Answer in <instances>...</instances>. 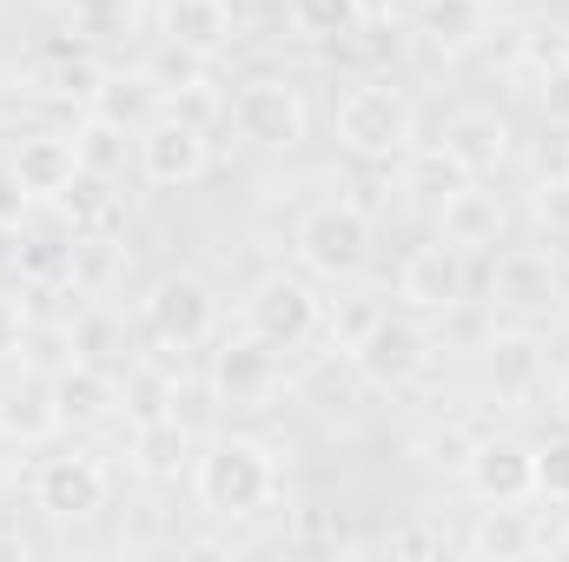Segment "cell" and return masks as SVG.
I'll use <instances>...</instances> for the list:
<instances>
[{
  "mask_svg": "<svg viewBox=\"0 0 569 562\" xmlns=\"http://www.w3.org/2000/svg\"><path fill=\"white\" fill-rule=\"evenodd\" d=\"M192 496L206 516L219 523H246L259 516L272 496H279V463L266 443L252 436H212L199 456H192Z\"/></svg>",
  "mask_w": 569,
  "mask_h": 562,
  "instance_id": "6da1fadb",
  "label": "cell"
},
{
  "mask_svg": "<svg viewBox=\"0 0 569 562\" xmlns=\"http://www.w3.org/2000/svg\"><path fill=\"white\" fill-rule=\"evenodd\" d=\"M418 140V107L391 80H365L338 100V145L351 159H398Z\"/></svg>",
  "mask_w": 569,
  "mask_h": 562,
  "instance_id": "7a4b0ae2",
  "label": "cell"
},
{
  "mask_svg": "<svg viewBox=\"0 0 569 562\" xmlns=\"http://www.w3.org/2000/svg\"><path fill=\"white\" fill-rule=\"evenodd\" d=\"M291 245H298V265L311 279L338 284V279H351V272H365V259H371V212L351 205V199H325V205H311L298 219Z\"/></svg>",
  "mask_w": 569,
  "mask_h": 562,
  "instance_id": "3957f363",
  "label": "cell"
},
{
  "mask_svg": "<svg viewBox=\"0 0 569 562\" xmlns=\"http://www.w3.org/2000/svg\"><path fill=\"white\" fill-rule=\"evenodd\" d=\"M226 127L246 145H259V152H291V145H305V133H311V113H305V93L291 80L259 73V80H246L226 100Z\"/></svg>",
  "mask_w": 569,
  "mask_h": 562,
  "instance_id": "277c9868",
  "label": "cell"
},
{
  "mask_svg": "<svg viewBox=\"0 0 569 562\" xmlns=\"http://www.w3.org/2000/svg\"><path fill=\"white\" fill-rule=\"evenodd\" d=\"M351 364H358V378L378 384V391H405V384H418V378L430 371L425 318H418V311H378L371 331L351 344Z\"/></svg>",
  "mask_w": 569,
  "mask_h": 562,
  "instance_id": "5b68a950",
  "label": "cell"
},
{
  "mask_svg": "<svg viewBox=\"0 0 569 562\" xmlns=\"http://www.w3.org/2000/svg\"><path fill=\"white\" fill-rule=\"evenodd\" d=\"M246 331L266 338L272 351H305L318 331H325V298L298 272H266L246 298Z\"/></svg>",
  "mask_w": 569,
  "mask_h": 562,
  "instance_id": "8992f818",
  "label": "cell"
},
{
  "mask_svg": "<svg viewBox=\"0 0 569 562\" xmlns=\"http://www.w3.org/2000/svg\"><path fill=\"white\" fill-rule=\"evenodd\" d=\"M140 324H146L152 344H166V351H192V344L212 338V324H219V298H212V284L192 279V272H166V279L146 291Z\"/></svg>",
  "mask_w": 569,
  "mask_h": 562,
  "instance_id": "52a82bcc",
  "label": "cell"
},
{
  "mask_svg": "<svg viewBox=\"0 0 569 562\" xmlns=\"http://www.w3.org/2000/svg\"><path fill=\"white\" fill-rule=\"evenodd\" d=\"M107 496H113V476L87 450L40 456V470H33V510H47L53 523H87V516L107 510Z\"/></svg>",
  "mask_w": 569,
  "mask_h": 562,
  "instance_id": "ba28073f",
  "label": "cell"
},
{
  "mask_svg": "<svg viewBox=\"0 0 569 562\" xmlns=\"http://www.w3.org/2000/svg\"><path fill=\"white\" fill-rule=\"evenodd\" d=\"M133 159H140V179L159 192H186L206 165H212V140L172 113H152L140 133H133Z\"/></svg>",
  "mask_w": 569,
  "mask_h": 562,
  "instance_id": "9c48e42d",
  "label": "cell"
},
{
  "mask_svg": "<svg viewBox=\"0 0 569 562\" xmlns=\"http://www.w3.org/2000/svg\"><path fill=\"white\" fill-rule=\"evenodd\" d=\"M279 384H284V364L266 338L246 331V338H232V344L212 351V398L226 411H266L279 398Z\"/></svg>",
  "mask_w": 569,
  "mask_h": 562,
  "instance_id": "30bf717a",
  "label": "cell"
},
{
  "mask_svg": "<svg viewBox=\"0 0 569 562\" xmlns=\"http://www.w3.org/2000/svg\"><path fill=\"white\" fill-rule=\"evenodd\" d=\"M463 483L477 503H530L537 496V443L523 436H477L463 456Z\"/></svg>",
  "mask_w": 569,
  "mask_h": 562,
  "instance_id": "8fae6325",
  "label": "cell"
},
{
  "mask_svg": "<svg viewBox=\"0 0 569 562\" xmlns=\"http://www.w3.org/2000/svg\"><path fill=\"white\" fill-rule=\"evenodd\" d=\"M398 298H405L418 318L457 311V304L470 298V259H463L457 245L430 239V245H418V252L405 259V272H398Z\"/></svg>",
  "mask_w": 569,
  "mask_h": 562,
  "instance_id": "7c38bea8",
  "label": "cell"
},
{
  "mask_svg": "<svg viewBox=\"0 0 569 562\" xmlns=\"http://www.w3.org/2000/svg\"><path fill=\"white\" fill-rule=\"evenodd\" d=\"M7 172H13V185H20L27 199H47V205H53V199L73 185V172H80L73 133H20Z\"/></svg>",
  "mask_w": 569,
  "mask_h": 562,
  "instance_id": "4fadbf2b",
  "label": "cell"
},
{
  "mask_svg": "<svg viewBox=\"0 0 569 562\" xmlns=\"http://www.w3.org/2000/svg\"><path fill=\"white\" fill-rule=\"evenodd\" d=\"M443 159H450L463 179L497 172V165L510 159V120L490 113V107H463V113H450V127H443Z\"/></svg>",
  "mask_w": 569,
  "mask_h": 562,
  "instance_id": "5bb4252c",
  "label": "cell"
},
{
  "mask_svg": "<svg viewBox=\"0 0 569 562\" xmlns=\"http://www.w3.org/2000/svg\"><path fill=\"white\" fill-rule=\"evenodd\" d=\"M437 239L457 245L463 259H470V252H497V239H503V205H497V192H477L470 179L450 185L443 205H437Z\"/></svg>",
  "mask_w": 569,
  "mask_h": 562,
  "instance_id": "9a60e30c",
  "label": "cell"
},
{
  "mask_svg": "<svg viewBox=\"0 0 569 562\" xmlns=\"http://www.w3.org/2000/svg\"><path fill=\"white\" fill-rule=\"evenodd\" d=\"M490 291H497L503 311H550L557 304V265H550V252H530V245L497 252Z\"/></svg>",
  "mask_w": 569,
  "mask_h": 562,
  "instance_id": "2e32d148",
  "label": "cell"
},
{
  "mask_svg": "<svg viewBox=\"0 0 569 562\" xmlns=\"http://www.w3.org/2000/svg\"><path fill=\"white\" fill-rule=\"evenodd\" d=\"M543 378H550L543 338H530V331H497V338H490V384H497V398L523 404V398L543 391Z\"/></svg>",
  "mask_w": 569,
  "mask_h": 562,
  "instance_id": "e0dca14e",
  "label": "cell"
},
{
  "mask_svg": "<svg viewBox=\"0 0 569 562\" xmlns=\"http://www.w3.org/2000/svg\"><path fill=\"white\" fill-rule=\"evenodd\" d=\"M53 411L60 423H100L113 404H120V384L107 378V364H87V358H67L60 371H53Z\"/></svg>",
  "mask_w": 569,
  "mask_h": 562,
  "instance_id": "ac0fdd59",
  "label": "cell"
},
{
  "mask_svg": "<svg viewBox=\"0 0 569 562\" xmlns=\"http://www.w3.org/2000/svg\"><path fill=\"white\" fill-rule=\"evenodd\" d=\"M53 212L67 219L73 239H113L120 232V192L107 172H73V185L53 199Z\"/></svg>",
  "mask_w": 569,
  "mask_h": 562,
  "instance_id": "d6986e66",
  "label": "cell"
},
{
  "mask_svg": "<svg viewBox=\"0 0 569 562\" xmlns=\"http://www.w3.org/2000/svg\"><path fill=\"white\" fill-rule=\"evenodd\" d=\"M133 470H140V476H152V483H166V476L192 470V436H186L179 411L133 423Z\"/></svg>",
  "mask_w": 569,
  "mask_h": 562,
  "instance_id": "ffe728a7",
  "label": "cell"
},
{
  "mask_svg": "<svg viewBox=\"0 0 569 562\" xmlns=\"http://www.w3.org/2000/svg\"><path fill=\"white\" fill-rule=\"evenodd\" d=\"M490 33V7L483 0H425L418 7V40L437 53H463Z\"/></svg>",
  "mask_w": 569,
  "mask_h": 562,
  "instance_id": "44dd1931",
  "label": "cell"
},
{
  "mask_svg": "<svg viewBox=\"0 0 569 562\" xmlns=\"http://www.w3.org/2000/svg\"><path fill=\"white\" fill-rule=\"evenodd\" d=\"M470 556H530V550H543V530L523 516V503H483V516H477V530H470V543H463Z\"/></svg>",
  "mask_w": 569,
  "mask_h": 562,
  "instance_id": "7402d4cb",
  "label": "cell"
},
{
  "mask_svg": "<svg viewBox=\"0 0 569 562\" xmlns=\"http://www.w3.org/2000/svg\"><path fill=\"white\" fill-rule=\"evenodd\" d=\"M166 40L212 60L219 47H232V7L226 0H166Z\"/></svg>",
  "mask_w": 569,
  "mask_h": 562,
  "instance_id": "603a6c76",
  "label": "cell"
},
{
  "mask_svg": "<svg viewBox=\"0 0 569 562\" xmlns=\"http://www.w3.org/2000/svg\"><path fill=\"white\" fill-rule=\"evenodd\" d=\"M284 27L318 47H345L365 27V7L358 0H284Z\"/></svg>",
  "mask_w": 569,
  "mask_h": 562,
  "instance_id": "cb8c5ba5",
  "label": "cell"
},
{
  "mask_svg": "<svg viewBox=\"0 0 569 562\" xmlns=\"http://www.w3.org/2000/svg\"><path fill=\"white\" fill-rule=\"evenodd\" d=\"M93 113H107V120H120V127H133L140 133L146 120L159 113V87L146 80V73H100V87H93Z\"/></svg>",
  "mask_w": 569,
  "mask_h": 562,
  "instance_id": "d4e9b609",
  "label": "cell"
},
{
  "mask_svg": "<svg viewBox=\"0 0 569 562\" xmlns=\"http://www.w3.org/2000/svg\"><path fill=\"white\" fill-rule=\"evenodd\" d=\"M60 430V411H53V391H7L0 398V436L7 443H47Z\"/></svg>",
  "mask_w": 569,
  "mask_h": 562,
  "instance_id": "484cf974",
  "label": "cell"
},
{
  "mask_svg": "<svg viewBox=\"0 0 569 562\" xmlns=\"http://www.w3.org/2000/svg\"><path fill=\"white\" fill-rule=\"evenodd\" d=\"M133 0H67V33L87 40V47H113L133 33Z\"/></svg>",
  "mask_w": 569,
  "mask_h": 562,
  "instance_id": "4316f807",
  "label": "cell"
},
{
  "mask_svg": "<svg viewBox=\"0 0 569 562\" xmlns=\"http://www.w3.org/2000/svg\"><path fill=\"white\" fill-rule=\"evenodd\" d=\"M127 140H133V127H120V120H107V113H87L80 127H73V152H80V172H120L127 165Z\"/></svg>",
  "mask_w": 569,
  "mask_h": 562,
  "instance_id": "83f0119b",
  "label": "cell"
},
{
  "mask_svg": "<svg viewBox=\"0 0 569 562\" xmlns=\"http://www.w3.org/2000/svg\"><path fill=\"white\" fill-rule=\"evenodd\" d=\"M67 344H73V358L107 364V358L120 351V318H113L107 304H80V311H73V324H67Z\"/></svg>",
  "mask_w": 569,
  "mask_h": 562,
  "instance_id": "f1b7e54d",
  "label": "cell"
},
{
  "mask_svg": "<svg viewBox=\"0 0 569 562\" xmlns=\"http://www.w3.org/2000/svg\"><path fill=\"white\" fill-rule=\"evenodd\" d=\"M13 265H20V279L27 284H73V239H20V252H13Z\"/></svg>",
  "mask_w": 569,
  "mask_h": 562,
  "instance_id": "f546056e",
  "label": "cell"
},
{
  "mask_svg": "<svg viewBox=\"0 0 569 562\" xmlns=\"http://www.w3.org/2000/svg\"><path fill=\"white\" fill-rule=\"evenodd\" d=\"M159 113H172V120H186V127H199V133L226 127V100L212 93V80H192V87L159 93Z\"/></svg>",
  "mask_w": 569,
  "mask_h": 562,
  "instance_id": "4dcf8cb0",
  "label": "cell"
},
{
  "mask_svg": "<svg viewBox=\"0 0 569 562\" xmlns=\"http://www.w3.org/2000/svg\"><path fill=\"white\" fill-rule=\"evenodd\" d=\"M146 80L159 87V93H172V87H192V80H206V53H192V47H159L152 53V67H146Z\"/></svg>",
  "mask_w": 569,
  "mask_h": 562,
  "instance_id": "1f68e13d",
  "label": "cell"
},
{
  "mask_svg": "<svg viewBox=\"0 0 569 562\" xmlns=\"http://www.w3.org/2000/svg\"><path fill=\"white\" fill-rule=\"evenodd\" d=\"M120 398L133 404V418H166V411L179 404V391H172V378H166V371H133Z\"/></svg>",
  "mask_w": 569,
  "mask_h": 562,
  "instance_id": "d6a6232c",
  "label": "cell"
},
{
  "mask_svg": "<svg viewBox=\"0 0 569 562\" xmlns=\"http://www.w3.org/2000/svg\"><path fill=\"white\" fill-rule=\"evenodd\" d=\"M537 496L543 503H569V436H550L537 450Z\"/></svg>",
  "mask_w": 569,
  "mask_h": 562,
  "instance_id": "836d02e7",
  "label": "cell"
},
{
  "mask_svg": "<svg viewBox=\"0 0 569 562\" xmlns=\"http://www.w3.org/2000/svg\"><path fill=\"white\" fill-rule=\"evenodd\" d=\"M371 318H378L371 304H345V311H325V324H331V344H345V351H351V344L371 331Z\"/></svg>",
  "mask_w": 569,
  "mask_h": 562,
  "instance_id": "e575fe53",
  "label": "cell"
},
{
  "mask_svg": "<svg viewBox=\"0 0 569 562\" xmlns=\"http://www.w3.org/2000/svg\"><path fill=\"white\" fill-rule=\"evenodd\" d=\"M391 556H437L443 550V536L437 530H425V523H411V530H391V543H385Z\"/></svg>",
  "mask_w": 569,
  "mask_h": 562,
  "instance_id": "d590c367",
  "label": "cell"
},
{
  "mask_svg": "<svg viewBox=\"0 0 569 562\" xmlns=\"http://www.w3.org/2000/svg\"><path fill=\"white\" fill-rule=\"evenodd\" d=\"M543 120H550V127H569V67L543 80Z\"/></svg>",
  "mask_w": 569,
  "mask_h": 562,
  "instance_id": "8d00e7d4",
  "label": "cell"
},
{
  "mask_svg": "<svg viewBox=\"0 0 569 562\" xmlns=\"http://www.w3.org/2000/svg\"><path fill=\"white\" fill-rule=\"evenodd\" d=\"M20 338H27V311H20L13 298H0V358H13Z\"/></svg>",
  "mask_w": 569,
  "mask_h": 562,
  "instance_id": "74e56055",
  "label": "cell"
},
{
  "mask_svg": "<svg viewBox=\"0 0 569 562\" xmlns=\"http://www.w3.org/2000/svg\"><path fill=\"white\" fill-rule=\"evenodd\" d=\"M365 7V20H391V0H358Z\"/></svg>",
  "mask_w": 569,
  "mask_h": 562,
  "instance_id": "f35d334b",
  "label": "cell"
},
{
  "mask_svg": "<svg viewBox=\"0 0 569 562\" xmlns=\"http://www.w3.org/2000/svg\"><path fill=\"white\" fill-rule=\"evenodd\" d=\"M483 7H517V0H483Z\"/></svg>",
  "mask_w": 569,
  "mask_h": 562,
  "instance_id": "ab89813d",
  "label": "cell"
},
{
  "mask_svg": "<svg viewBox=\"0 0 569 562\" xmlns=\"http://www.w3.org/2000/svg\"><path fill=\"white\" fill-rule=\"evenodd\" d=\"M563 67H569V33H563Z\"/></svg>",
  "mask_w": 569,
  "mask_h": 562,
  "instance_id": "60d3db41",
  "label": "cell"
}]
</instances>
